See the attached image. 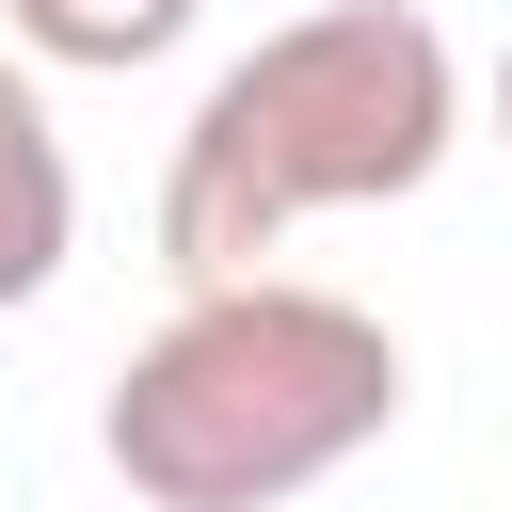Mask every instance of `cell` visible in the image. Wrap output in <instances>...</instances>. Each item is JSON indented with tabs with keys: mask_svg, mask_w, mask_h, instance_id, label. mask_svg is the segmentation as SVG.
<instances>
[{
	"mask_svg": "<svg viewBox=\"0 0 512 512\" xmlns=\"http://www.w3.org/2000/svg\"><path fill=\"white\" fill-rule=\"evenodd\" d=\"M464 144V64L416 0H304L288 32H256L176 160H160V272L176 288H240L272 272L320 208H400L432 192Z\"/></svg>",
	"mask_w": 512,
	"mask_h": 512,
	"instance_id": "cell-1",
	"label": "cell"
},
{
	"mask_svg": "<svg viewBox=\"0 0 512 512\" xmlns=\"http://www.w3.org/2000/svg\"><path fill=\"white\" fill-rule=\"evenodd\" d=\"M384 432H400V336L288 272L176 288V320L96 400V448L144 512H288Z\"/></svg>",
	"mask_w": 512,
	"mask_h": 512,
	"instance_id": "cell-2",
	"label": "cell"
},
{
	"mask_svg": "<svg viewBox=\"0 0 512 512\" xmlns=\"http://www.w3.org/2000/svg\"><path fill=\"white\" fill-rule=\"evenodd\" d=\"M64 256H80V160H64V128H48L32 64L0 48V320H16V304H48V288H64Z\"/></svg>",
	"mask_w": 512,
	"mask_h": 512,
	"instance_id": "cell-3",
	"label": "cell"
},
{
	"mask_svg": "<svg viewBox=\"0 0 512 512\" xmlns=\"http://www.w3.org/2000/svg\"><path fill=\"white\" fill-rule=\"evenodd\" d=\"M192 16H208V0H0V32H16L32 64H80V80H128V64L192 48Z\"/></svg>",
	"mask_w": 512,
	"mask_h": 512,
	"instance_id": "cell-4",
	"label": "cell"
},
{
	"mask_svg": "<svg viewBox=\"0 0 512 512\" xmlns=\"http://www.w3.org/2000/svg\"><path fill=\"white\" fill-rule=\"evenodd\" d=\"M496 144H512V48H496Z\"/></svg>",
	"mask_w": 512,
	"mask_h": 512,
	"instance_id": "cell-5",
	"label": "cell"
}]
</instances>
